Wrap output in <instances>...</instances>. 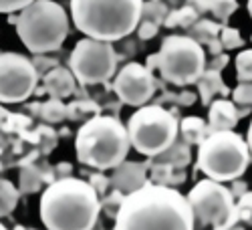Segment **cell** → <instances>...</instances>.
<instances>
[{
  "mask_svg": "<svg viewBox=\"0 0 252 230\" xmlns=\"http://www.w3.org/2000/svg\"><path fill=\"white\" fill-rule=\"evenodd\" d=\"M117 61L119 57L113 49V43L85 36L71 51L69 69L83 85H97V83H107L113 79Z\"/></svg>",
  "mask_w": 252,
  "mask_h": 230,
  "instance_id": "obj_10",
  "label": "cell"
},
{
  "mask_svg": "<svg viewBox=\"0 0 252 230\" xmlns=\"http://www.w3.org/2000/svg\"><path fill=\"white\" fill-rule=\"evenodd\" d=\"M234 210H236L238 222H244V224L252 226V192H244L238 198V202L234 204Z\"/></svg>",
  "mask_w": 252,
  "mask_h": 230,
  "instance_id": "obj_27",
  "label": "cell"
},
{
  "mask_svg": "<svg viewBox=\"0 0 252 230\" xmlns=\"http://www.w3.org/2000/svg\"><path fill=\"white\" fill-rule=\"evenodd\" d=\"M180 135L188 145H200L210 135L208 123L202 117H194V115L184 117L180 121Z\"/></svg>",
  "mask_w": 252,
  "mask_h": 230,
  "instance_id": "obj_18",
  "label": "cell"
},
{
  "mask_svg": "<svg viewBox=\"0 0 252 230\" xmlns=\"http://www.w3.org/2000/svg\"><path fill=\"white\" fill-rule=\"evenodd\" d=\"M167 6L165 2H159V0H150V2H143L141 6V20H150V23L161 27L163 20L167 16Z\"/></svg>",
  "mask_w": 252,
  "mask_h": 230,
  "instance_id": "obj_23",
  "label": "cell"
},
{
  "mask_svg": "<svg viewBox=\"0 0 252 230\" xmlns=\"http://www.w3.org/2000/svg\"><path fill=\"white\" fill-rule=\"evenodd\" d=\"M156 77L152 69L139 65V63H127L113 79V91L121 99V103L131 107H143L156 93Z\"/></svg>",
  "mask_w": 252,
  "mask_h": 230,
  "instance_id": "obj_12",
  "label": "cell"
},
{
  "mask_svg": "<svg viewBox=\"0 0 252 230\" xmlns=\"http://www.w3.org/2000/svg\"><path fill=\"white\" fill-rule=\"evenodd\" d=\"M190 160H192L190 145H188V143L180 137V139H176L165 152H161L159 156L152 158L150 164H170L172 168H176V170H184L186 165L190 164Z\"/></svg>",
  "mask_w": 252,
  "mask_h": 230,
  "instance_id": "obj_17",
  "label": "cell"
},
{
  "mask_svg": "<svg viewBox=\"0 0 252 230\" xmlns=\"http://www.w3.org/2000/svg\"><path fill=\"white\" fill-rule=\"evenodd\" d=\"M115 230H196L192 206L176 188L148 182L123 196Z\"/></svg>",
  "mask_w": 252,
  "mask_h": 230,
  "instance_id": "obj_1",
  "label": "cell"
},
{
  "mask_svg": "<svg viewBox=\"0 0 252 230\" xmlns=\"http://www.w3.org/2000/svg\"><path fill=\"white\" fill-rule=\"evenodd\" d=\"M206 47H208V51H210V55H212V57H218V55H222V51H224V47H222V43H220V38L210 40Z\"/></svg>",
  "mask_w": 252,
  "mask_h": 230,
  "instance_id": "obj_37",
  "label": "cell"
},
{
  "mask_svg": "<svg viewBox=\"0 0 252 230\" xmlns=\"http://www.w3.org/2000/svg\"><path fill=\"white\" fill-rule=\"evenodd\" d=\"M218 38H220L222 47H224V49H228V51H232V49H242V47H244V38H242V34H240L236 29L222 27V31H220Z\"/></svg>",
  "mask_w": 252,
  "mask_h": 230,
  "instance_id": "obj_28",
  "label": "cell"
},
{
  "mask_svg": "<svg viewBox=\"0 0 252 230\" xmlns=\"http://www.w3.org/2000/svg\"><path fill=\"white\" fill-rule=\"evenodd\" d=\"M65 113H67V109H65V105L61 103V99H51L47 105H43V117H45L47 121H51V123L61 121L63 117H65Z\"/></svg>",
  "mask_w": 252,
  "mask_h": 230,
  "instance_id": "obj_30",
  "label": "cell"
},
{
  "mask_svg": "<svg viewBox=\"0 0 252 230\" xmlns=\"http://www.w3.org/2000/svg\"><path fill=\"white\" fill-rule=\"evenodd\" d=\"M220 31H222L220 23H214V20H210V18H198L196 25L188 29V36L194 38L198 45H208L210 40L218 38Z\"/></svg>",
  "mask_w": 252,
  "mask_h": 230,
  "instance_id": "obj_19",
  "label": "cell"
},
{
  "mask_svg": "<svg viewBox=\"0 0 252 230\" xmlns=\"http://www.w3.org/2000/svg\"><path fill=\"white\" fill-rule=\"evenodd\" d=\"M8 115H10V113H8L6 109H2V105H0V125H2V121H4Z\"/></svg>",
  "mask_w": 252,
  "mask_h": 230,
  "instance_id": "obj_39",
  "label": "cell"
},
{
  "mask_svg": "<svg viewBox=\"0 0 252 230\" xmlns=\"http://www.w3.org/2000/svg\"><path fill=\"white\" fill-rule=\"evenodd\" d=\"M186 4H188V6H192V8L198 12V16H202V14H206V12L210 10L208 0H186Z\"/></svg>",
  "mask_w": 252,
  "mask_h": 230,
  "instance_id": "obj_34",
  "label": "cell"
},
{
  "mask_svg": "<svg viewBox=\"0 0 252 230\" xmlns=\"http://www.w3.org/2000/svg\"><path fill=\"white\" fill-rule=\"evenodd\" d=\"M198 83V89H200V99H202V105L204 107H210L212 103V97L216 93H222L224 97H228L230 89L226 87V83L222 81V75L218 71H212V69H206L202 73V77L196 81Z\"/></svg>",
  "mask_w": 252,
  "mask_h": 230,
  "instance_id": "obj_16",
  "label": "cell"
},
{
  "mask_svg": "<svg viewBox=\"0 0 252 230\" xmlns=\"http://www.w3.org/2000/svg\"><path fill=\"white\" fill-rule=\"evenodd\" d=\"M158 31H159V27L154 25V23H150V20H139V25H137V34H139L141 40L154 38L158 34Z\"/></svg>",
  "mask_w": 252,
  "mask_h": 230,
  "instance_id": "obj_32",
  "label": "cell"
},
{
  "mask_svg": "<svg viewBox=\"0 0 252 230\" xmlns=\"http://www.w3.org/2000/svg\"><path fill=\"white\" fill-rule=\"evenodd\" d=\"M240 121L238 109L230 99H214L210 103V115H208V130L210 133L214 131H230L236 128Z\"/></svg>",
  "mask_w": 252,
  "mask_h": 230,
  "instance_id": "obj_14",
  "label": "cell"
},
{
  "mask_svg": "<svg viewBox=\"0 0 252 230\" xmlns=\"http://www.w3.org/2000/svg\"><path fill=\"white\" fill-rule=\"evenodd\" d=\"M93 188H95V190H97V194L101 196L103 192H105V188H107V186H111L109 184V178H105V176H101V174H93L91 176V182H89Z\"/></svg>",
  "mask_w": 252,
  "mask_h": 230,
  "instance_id": "obj_33",
  "label": "cell"
},
{
  "mask_svg": "<svg viewBox=\"0 0 252 230\" xmlns=\"http://www.w3.org/2000/svg\"><path fill=\"white\" fill-rule=\"evenodd\" d=\"M38 83L31 59L18 53H0V103H20L29 99Z\"/></svg>",
  "mask_w": 252,
  "mask_h": 230,
  "instance_id": "obj_11",
  "label": "cell"
},
{
  "mask_svg": "<svg viewBox=\"0 0 252 230\" xmlns=\"http://www.w3.org/2000/svg\"><path fill=\"white\" fill-rule=\"evenodd\" d=\"M10 23L23 45L34 55L59 51L69 36V16L55 0H34Z\"/></svg>",
  "mask_w": 252,
  "mask_h": 230,
  "instance_id": "obj_5",
  "label": "cell"
},
{
  "mask_svg": "<svg viewBox=\"0 0 252 230\" xmlns=\"http://www.w3.org/2000/svg\"><path fill=\"white\" fill-rule=\"evenodd\" d=\"M224 230H246V228H242L240 224H234V226H230V228H224Z\"/></svg>",
  "mask_w": 252,
  "mask_h": 230,
  "instance_id": "obj_40",
  "label": "cell"
},
{
  "mask_svg": "<svg viewBox=\"0 0 252 230\" xmlns=\"http://www.w3.org/2000/svg\"><path fill=\"white\" fill-rule=\"evenodd\" d=\"M152 165V174H150V182L152 184H159V186H174V184H184L186 182V172L184 170H176L170 164H150Z\"/></svg>",
  "mask_w": 252,
  "mask_h": 230,
  "instance_id": "obj_20",
  "label": "cell"
},
{
  "mask_svg": "<svg viewBox=\"0 0 252 230\" xmlns=\"http://www.w3.org/2000/svg\"><path fill=\"white\" fill-rule=\"evenodd\" d=\"M148 168H150V162L148 164L123 162L113 170V176L109 178V184L113 186V190H117L123 196H127V194L139 190L141 186H145L150 182L148 180Z\"/></svg>",
  "mask_w": 252,
  "mask_h": 230,
  "instance_id": "obj_13",
  "label": "cell"
},
{
  "mask_svg": "<svg viewBox=\"0 0 252 230\" xmlns=\"http://www.w3.org/2000/svg\"><path fill=\"white\" fill-rule=\"evenodd\" d=\"M31 2H34V0H0V12H4V14H12L16 10L20 12Z\"/></svg>",
  "mask_w": 252,
  "mask_h": 230,
  "instance_id": "obj_31",
  "label": "cell"
},
{
  "mask_svg": "<svg viewBox=\"0 0 252 230\" xmlns=\"http://www.w3.org/2000/svg\"><path fill=\"white\" fill-rule=\"evenodd\" d=\"M248 12H250V18H252V0H248Z\"/></svg>",
  "mask_w": 252,
  "mask_h": 230,
  "instance_id": "obj_41",
  "label": "cell"
},
{
  "mask_svg": "<svg viewBox=\"0 0 252 230\" xmlns=\"http://www.w3.org/2000/svg\"><path fill=\"white\" fill-rule=\"evenodd\" d=\"M75 77L71 69L65 67H55L43 77V91H47L53 99H63L69 97L75 91Z\"/></svg>",
  "mask_w": 252,
  "mask_h": 230,
  "instance_id": "obj_15",
  "label": "cell"
},
{
  "mask_svg": "<svg viewBox=\"0 0 252 230\" xmlns=\"http://www.w3.org/2000/svg\"><path fill=\"white\" fill-rule=\"evenodd\" d=\"M228 55H218V57H214V61L212 63H210V69H212V71H218V73H222V69L228 65Z\"/></svg>",
  "mask_w": 252,
  "mask_h": 230,
  "instance_id": "obj_35",
  "label": "cell"
},
{
  "mask_svg": "<svg viewBox=\"0 0 252 230\" xmlns=\"http://www.w3.org/2000/svg\"><path fill=\"white\" fill-rule=\"evenodd\" d=\"M127 128L113 115H93L81 125L75 152L81 164L95 170H115L129 154Z\"/></svg>",
  "mask_w": 252,
  "mask_h": 230,
  "instance_id": "obj_4",
  "label": "cell"
},
{
  "mask_svg": "<svg viewBox=\"0 0 252 230\" xmlns=\"http://www.w3.org/2000/svg\"><path fill=\"white\" fill-rule=\"evenodd\" d=\"M236 79L238 83H252V49H244L236 55Z\"/></svg>",
  "mask_w": 252,
  "mask_h": 230,
  "instance_id": "obj_26",
  "label": "cell"
},
{
  "mask_svg": "<svg viewBox=\"0 0 252 230\" xmlns=\"http://www.w3.org/2000/svg\"><path fill=\"white\" fill-rule=\"evenodd\" d=\"M250 40H252V36H250Z\"/></svg>",
  "mask_w": 252,
  "mask_h": 230,
  "instance_id": "obj_44",
  "label": "cell"
},
{
  "mask_svg": "<svg viewBox=\"0 0 252 230\" xmlns=\"http://www.w3.org/2000/svg\"><path fill=\"white\" fill-rule=\"evenodd\" d=\"M141 6L143 0H71V18L89 38L115 43L137 29Z\"/></svg>",
  "mask_w": 252,
  "mask_h": 230,
  "instance_id": "obj_3",
  "label": "cell"
},
{
  "mask_svg": "<svg viewBox=\"0 0 252 230\" xmlns=\"http://www.w3.org/2000/svg\"><path fill=\"white\" fill-rule=\"evenodd\" d=\"M0 230H6V228H4V226H2V224H0Z\"/></svg>",
  "mask_w": 252,
  "mask_h": 230,
  "instance_id": "obj_43",
  "label": "cell"
},
{
  "mask_svg": "<svg viewBox=\"0 0 252 230\" xmlns=\"http://www.w3.org/2000/svg\"><path fill=\"white\" fill-rule=\"evenodd\" d=\"M232 103L238 109V117H246L252 111V83H238L232 91Z\"/></svg>",
  "mask_w": 252,
  "mask_h": 230,
  "instance_id": "obj_22",
  "label": "cell"
},
{
  "mask_svg": "<svg viewBox=\"0 0 252 230\" xmlns=\"http://www.w3.org/2000/svg\"><path fill=\"white\" fill-rule=\"evenodd\" d=\"M127 135L131 148L148 158H156L165 152L178 139L180 117L176 111L161 105H143L127 121Z\"/></svg>",
  "mask_w": 252,
  "mask_h": 230,
  "instance_id": "obj_8",
  "label": "cell"
},
{
  "mask_svg": "<svg viewBox=\"0 0 252 230\" xmlns=\"http://www.w3.org/2000/svg\"><path fill=\"white\" fill-rule=\"evenodd\" d=\"M14 230H27V228H25V226H16Z\"/></svg>",
  "mask_w": 252,
  "mask_h": 230,
  "instance_id": "obj_42",
  "label": "cell"
},
{
  "mask_svg": "<svg viewBox=\"0 0 252 230\" xmlns=\"http://www.w3.org/2000/svg\"><path fill=\"white\" fill-rule=\"evenodd\" d=\"M246 143H248V150H250V156H252V121L248 125V133H246Z\"/></svg>",
  "mask_w": 252,
  "mask_h": 230,
  "instance_id": "obj_38",
  "label": "cell"
},
{
  "mask_svg": "<svg viewBox=\"0 0 252 230\" xmlns=\"http://www.w3.org/2000/svg\"><path fill=\"white\" fill-rule=\"evenodd\" d=\"M230 192H232L234 198H240L244 192H248V186H246V182H242V180H234V182H232V188H230Z\"/></svg>",
  "mask_w": 252,
  "mask_h": 230,
  "instance_id": "obj_36",
  "label": "cell"
},
{
  "mask_svg": "<svg viewBox=\"0 0 252 230\" xmlns=\"http://www.w3.org/2000/svg\"><path fill=\"white\" fill-rule=\"evenodd\" d=\"M188 202L194 212L196 228L212 226V230H224L238 224L236 210H234V196L220 182L214 180H200L190 192L186 194Z\"/></svg>",
  "mask_w": 252,
  "mask_h": 230,
  "instance_id": "obj_9",
  "label": "cell"
},
{
  "mask_svg": "<svg viewBox=\"0 0 252 230\" xmlns=\"http://www.w3.org/2000/svg\"><path fill=\"white\" fill-rule=\"evenodd\" d=\"M99 212L97 190L73 176L53 180L40 196V220L47 230H93Z\"/></svg>",
  "mask_w": 252,
  "mask_h": 230,
  "instance_id": "obj_2",
  "label": "cell"
},
{
  "mask_svg": "<svg viewBox=\"0 0 252 230\" xmlns=\"http://www.w3.org/2000/svg\"><path fill=\"white\" fill-rule=\"evenodd\" d=\"M198 12L192 8V6H188L184 4L182 8H176V10H170L163 20V27L167 29H176V27H182V29H190L192 25H196V20H198Z\"/></svg>",
  "mask_w": 252,
  "mask_h": 230,
  "instance_id": "obj_21",
  "label": "cell"
},
{
  "mask_svg": "<svg viewBox=\"0 0 252 230\" xmlns=\"http://www.w3.org/2000/svg\"><path fill=\"white\" fill-rule=\"evenodd\" d=\"M250 150L246 139L236 131H214L210 133L198 150V170L206 178L226 184L242 178L250 165Z\"/></svg>",
  "mask_w": 252,
  "mask_h": 230,
  "instance_id": "obj_6",
  "label": "cell"
},
{
  "mask_svg": "<svg viewBox=\"0 0 252 230\" xmlns=\"http://www.w3.org/2000/svg\"><path fill=\"white\" fill-rule=\"evenodd\" d=\"M40 182H43V174H40V172H36L34 168L25 170L23 174H20V192H25V194L36 192Z\"/></svg>",
  "mask_w": 252,
  "mask_h": 230,
  "instance_id": "obj_29",
  "label": "cell"
},
{
  "mask_svg": "<svg viewBox=\"0 0 252 230\" xmlns=\"http://www.w3.org/2000/svg\"><path fill=\"white\" fill-rule=\"evenodd\" d=\"M145 67L158 69L161 79L178 87L196 83L206 71V51L188 34H170L161 49L148 57Z\"/></svg>",
  "mask_w": 252,
  "mask_h": 230,
  "instance_id": "obj_7",
  "label": "cell"
},
{
  "mask_svg": "<svg viewBox=\"0 0 252 230\" xmlns=\"http://www.w3.org/2000/svg\"><path fill=\"white\" fill-rule=\"evenodd\" d=\"M210 12L214 14V18L220 20V25L226 27L228 18L238 10V0H208Z\"/></svg>",
  "mask_w": 252,
  "mask_h": 230,
  "instance_id": "obj_24",
  "label": "cell"
},
{
  "mask_svg": "<svg viewBox=\"0 0 252 230\" xmlns=\"http://www.w3.org/2000/svg\"><path fill=\"white\" fill-rule=\"evenodd\" d=\"M18 202L16 188L8 180H0V216H8Z\"/></svg>",
  "mask_w": 252,
  "mask_h": 230,
  "instance_id": "obj_25",
  "label": "cell"
}]
</instances>
